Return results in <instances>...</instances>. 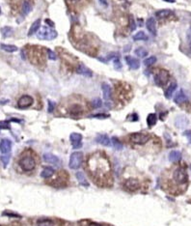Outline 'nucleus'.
Listing matches in <instances>:
<instances>
[{
  "mask_svg": "<svg viewBox=\"0 0 191 226\" xmlns=\"http://www.w3.org/2000/svg\"><path fill=\"white\" fill-rule=\"evenodd\" d=\"M87 168L94 182L102 186L108 183L110 176L109 161L103 155L100 153L92 155L87 161Z\"/></svg>",
  "mask_w": 191,
  "mask_h": 226,
  "instance_id": "1",
  "label": "nucleus"
},
{
  "mask_svg": "<svg viewBox=\"0 0 191 226\" xmlns=\"http://www.w3.org/2000/svg\"><path fill=\"white\" fill-rule=\"evenodd\" d=\"M172 183L176 188H185L188 183V175L186 169L183 166H178L173 170L172 173Z\"/></svg>",
  "mask_w": 191,
  "mask_h": 226,
  "instance_id": "2",
  "label": "nucleus"
},
{
  "mask_svg": "<svg viewBox=\"0 0 191 226\" xmlns=\"http://www.w3.org/2000/svg\"><path fill=\"white\" fill-rule=\"evenodd\" d=\"M18 164L23 171H32L36 167V160L34 159L31 151H26L21 156V159L18 160Z\"/></svg>",
  "mask_w": 191,
  "mask_h": 226,
  "instance_id": "3",
  "label": "nucleus"
},
{
  "mask_svg": "<svg viewBox=\"0 0 191 226\" xmlns=\"http://www.w3.org/2000/svg\"><path fill=\"white\" fill-rule=\"evenodd\" d=\"M57 32L53 28L49 26H42L39 30L37 31V37L40 40H45V41H51L53 39L57 37Z\"/></svg>",
  "mask_w": 191,
  "mask_h": 226,
  "instance_id": "4",
  "label": "nucleus"
},
{
  "mask_svg": "<svg viewBox=\"0 0 191 226\" xmlns=\"http://www.w3.org/2000/svg\"><path fill=\"white\" fill-rule=\"evenodd\" d=\"M129 140L133 144L144 145L150 140V135L144 134V132H134L129 135Z\"/></svg>",
  "mask_w": 191,
  "mask_h": 226,
  "instance_id": "5",
  "label": "nucleus"
},
{
  "mask_svg": "<svg viewBox=\"0 0 191 226\" xmlns=\"http://www.w3.org/2000/svg\"><path fill=\"white\" fill-rule=\"evenodd\" d=\"M82 160H83V154L81 152H73L71 155L68 166H70V168L72 169H77L80 167Z\"/></svg>",
  "mask_w": 191,
  "mask_h": 226,
  "instance_id": "6",
  "label": "nucleus"
},
{
  "mask_svg": "<svg viewBox=\"0 0 191 226\" xmlns=\"http://www.w3.org/2000/svg\"><path fill=\"white\" fill-rule=\"evenodd\" d=\"M169 80V73L166 70H158L154 76V82L156 85L162 87L167 84Z\"/></svg>",
  "mask_w": 191,
  "mask_h": 226,
  "instance_id": "7",
  "label": "nucleus"
},
{
  "mask_svg": "<svg viewBox=\"0 0 191 226\" xmlns=\"http://www.w3.org/2000/svg\"><path fill=\"white\" fill-rule=\"evenodd\" d=\"M124 188L127 191H136L137 189H139L141 188L140 181L135 178L126 179L124 182Z\"/></svg>",
  "mask_w": 191,
  "mask_h": 226,
  "instance_id": "8",
  "label": "nucleus"
},
{
  "mask_svg": "<svg viewBox=\"0 0 191 226\" xmlns=\"http://www.w3.org/2000/svg\"><path fill=\"white\" fill-rule=\"evenodd\" d=\"M84 111H85L84 106L80 102H73V104L70 105L68 107V112L72 116H79L83 114Z\"/></svg>",
  "mask_w": 191,
  "mask_h": 226,
  "instance_id": "9",
  "label": "nucleus"
},
{
  "mask_svg": "<svg viewBox=\"0 0 191 226\" xmlns=\"http://www.w3.org/2000/svg\"><path fill=\"white\" fill-rule=\"evenodd\" d=\"M33 102H34L33 98L31 96L24 95L19 98V100L18 102V106L19 108H27V107L31 106L33 105Z\"/></svg>",
  "mask_w": 191,
  "mask_h": 226,
  "instance_id": "10",
  "label": "nucleus"
},
{
  "mask_svg": "<svg viewBox=\"0 0 191 226\" xmlns=\"http://www.w3.org/2000/svg\"><path fill=\"white\" fill-rule=\"evenodd\" d=\"M71 139V143L72 147L75 149H79L82 146V135L80 134H77V132H72L70 136Z\"/></svg>",
  "mask_w": 191,
  "mask_h": 226,
  "instance_id": "11",
  "label": "nucleus"
},
{
  "mask_svg": "<svg viewBox=\"0 0 191 226\" xmlns=\"http://www.w3.org/2000/svg\"><path fill=\"white\" fill-rule=\"evenodd\" d=\"M12 149V141L8 138H4L0 141V152L2 154H8Z\"/></svg>",
  "mask_w": 191,
  "mask_h": 226,
  "instance_id": "12",
  "label": "nucleus"
},
{
  "mask_svg": "<svg viewBox=\"0 0 191 226\" xmlns=\"http://www.w3.org/2000/svg\"><path fill=\"white\" fill-rule=\"evenodd\" d=\"M125 60L126 61V64L129 65V67L132 70H137V69H139L140 67V62L138 59H136L132 56H126L125 57Z\"/></svg>",
  "mask_w": 191,
  "mask_h": 226,
  "instance_id": "13",
  "label": "nucleus"
},
{
  "mask_svg": "<svg viewBox=\"0 0 191 226\" xmlns=\"http://www.w3.org/2000/svg\"><path fill=\"white\" fill-rule=\"evenodd\" d=\"M146 26L151 35L156 36V25H155V19L154 18H148V21H147V23H146Z\"/></svg>",
  "mask_w": 191,
  "mask_h": 226,
  "instance_id": "14",
  "label": "nucleus"
},
{
  "mask_svg": "<svg viewBox=\"0 0 191 226\" xmlns=\"http://www.w3.org/2000/svg\"><path fill=\"white\" fill-rule=\"evenodd\" d=\"M76 72L79 73V75H82L84 76H88V77H92L93 76V73L90 69H88L86 66H84L83 64H80L79 66L77 67Z\"/></svg>",
  "mask_w": 191,
  "mask_h": 226,
  "instance_id": "15",
  "label": "nucleus"
},
{
  "mask_svg": "<svg viewBox=\"0 0 191 226\" xmlns=\"http://www.w3.org/2000/svg\"><path fill=\"white\" fill-rule=\"evenodd\" d=\"M187 101V97L186 95L184 94L183 90H180L177 95L175 96V99H174V102H176V104L178 105H180V104H183V102H185Z\"/></svg>",
  "mask_w": 191,
  "mask_h": 226,
  "instance_id": "16",
  "label": "nucleus"
},
{
  "mask_svg": "<svg viewBox=\"0 0 191 226\" xmlns=\"http://www.w3.org/2000/svg\"><path fill=\"white\" fill-rule=\"evenodd\" d=\"M173 15V12L171 11V10H167V9H164V10H159L155 13V16L158 19H164V18H167L169 17H171Z\"/></svg>",
  "mask_w": 191,
  "mask_h": 226,
  "instance_id": "17",
  "label": "nucleus"
},
{
  "mask_svg": "<svg viewBox=\"0 0 191 226\" xmlns=\"http://www.w3.org/2000/svg\"><path fill=\"white\" fill-rule=\"evenodd\" d=\"M43 160L46 161V163H53V164H56L59 163V159H58V157L52 155V154H49V153H46L43 156Z\"/></svg>",
  "mask_w": 191,
  "mask_h": 226,
  "instance_id": "18",
  "label": "nucleus"
},
{
  "mask_svg": "<svg viewBox=\"0 0 191 226\" xmlns=\"http://www.w3.org/2000/svg\"><path fill=\"white\" fill-rule=\"evenodd\" d=\"M97 142L102 146H109L110 145V138L106 134H99L96 138Z\"/></svg>",
  "mask_w": 191,
  "mask_h": 226,
  "instance_id": "19",
  "label": "nucleus"
},
{
  "mask_svg": "<svg viewBox=\"0 0 191 226\" xmlns=\"http://www.w3.org/2000/svg\"><path fill=\"white\" fill-rule=\"evenodd\" d=\"M175 124L178 128H180V129H183V128L186 127L188 125V120H187V118L184 116H179L177 117V119H176Z\"/></svg>",
  "mask_w": 191,
  "mask_h": 226,
  "instance_id": "20",
  "label": "nucleus"
},
{
  "mask_svg": "<svg viewBox=\"0 0 191 226\" xmlns=\"http://www.w3.org/2000/svg\"><path fill=\"white\" fill-rule=\"evenodd\" d=\"M40 27H41V19H37V21H35L33 22L30 29H29L28 36H32L35 33H37V31L40 29Z\"/></svg>",
  "mask_w": 191,
  "mask_h": 226,
  "instance_id": "21",
  "label": "nucleus"
},
{
  "mask_svg": "<svg viewBox=\"0 0 191 226\" xmlns=\"http://www.w3.org/2000/svg\"><path fill=\"white\" fill-rule=\"evenodd\" d=\"M182 159V153L179 151H172L169 154V160L171 163H178Z\"/></svg>",
  "mask_w": 191,
  "mask_h": 226,
  "instance_id": "22",
  "label": "nucleus"
},
{
  "mask_svg": "<svg viewBox=\"0 0 191 226\" xmlns=\"http://www.w3.org/2000/svg\"><path fill=\"white\" fill-rule=\"evenodd\" d=\"M101 89H102V92H103L104 100L109 101L110 98H111V88H110V86L108 84H106V83H103V84L101 85Z\"/></svg>",
  "mask_w": 191,
  "mask_h": 226,
  "instance_id": "23",
  "label": "nucleus"
},
{
  "mask_svg": "<svg viewBox=\"0 0 191 226\" xmlns=\"http://www.w3.org/2000/svg\"><path fill=\"white\" fill-rule=\"evenodd\" d=\"M54 173H55V171L52 167H46L42 171L41 176L43 177V178H45V179H49L53 175H54Z\"/></svg>",
  "mask_w": 191,
  "mask_h": 226,
  "instance_id": "24",
  "label": "nucleus"
},
{
  "mask_svg": "<svg viewBox=\"0 0 191 226\" xmlns=\"http://www.w3.org/2000/svg\"><path fill=\"white\" fill-rule=\"evenodd\" d=\"M176 89H177V83H176V82L171 83L170 86L167 88V90L165 91V97L167 98V99H170V98L172 97L173 93L175 92Z\"/></svg>",
  "mask_w": 191,
  "mask_h": 226,
  "instance_id": "25",
  "label": "nucleus"
},
{
  "mask_svg": "<svg viewBox=\"0 0 191 226\" xmlns=\"http://www.w3.org/2000/svg\"><path fill=\"white\" fill-rule=\"evenodd\" d=\"M1 34L4 38H8V37L13 36L14 30H13V28L10 26H4L1 28Z\"/></svg>",
  "mask_w": 191,
  "mask_h": 226,
  "instance_id": "26",
  "label": "nucleus"
},
{
  "mask_svg": "<svg viewBox=\"0 0 191 226\" xmlns=\"http://www.w3.org/2000/svg\"><path fill=\"white\" fill-rule=\"evenodd\" d=\"M156 121H158V116L154 113H151L147 117V123H148L149 127H153L156 124Z\"/></svg>",
  "mask_w": 191,
  "mask_h": 226,
  "instance_id": "27",
  "label": "nucleus"
},
{
  "mask_svg": "<svg viewBox=\"0 0 191 226\" xmlns=\"http://www.w3.org/2000/svg\"><path fill=\"white\" fill-rule=\"evenodd\" d=\"M0 47L1 50L7 51V52H14L18 50V47L14 45H6V44H1L0 45Z\"/></svg>",
  "mask_w": 191,
  "mask_h": 226,
  "instance_id": "28",
  "label": "nucleus"
},
{
  "mask_svg": "<svg viewBox=\"0 0 191 226\" xmlns=\"http://www.w3.org/2000/svg\"><path fill=\"white\" fill-rule=\"evenodd\" d=\"M148 39H149L148 36L146 35V33L144 31H139L138 33H136L133 36L134 41H147Z\"/></svg>",
  "mask_w": 191,
  "mask_h": 226,
  "instance_id": "29",
  "label": "nucleus"
},
{
  "mask_svg": "<svg viewBox=\"0 0 191 226\" xmlns=\"http://www.w3.org/2000/svg\"><path fill=\"white\" fill-rule=\"evenodd\" d=\"M110 141L112 142V145L114 146L115 149H117V150H122V149H123V144L121 143V141L118 138H117V137L113 136L111 138Z\"/></svg>",
  "mask_w": 191,
  "mask_h": 226,
  "instance_id": "30",
  "label": "nucleus"
},
{
  "mask_svg": "<svg viewBox=\"0 0 191 226\" xmlns=\"http://www.w3.org/2000/svg\"><path fill=\"white\" fill-rule=\"evenodd\" d=\"M135 54L140 57V58H143V57H146L147 55H148V50H145L144 47H138L135 50Z\"/></svg>",
  "mask_w": 191,
  "mask_h": 226,
  "instance_id": "31",
  "label": "nucleus"
},
{
  "mask_svg": "<svg viewBox=\"0 0 191 226\" xmlns=\"http://www.w3.org/2000/svg\"><path fill=\"white\" fill-rule=\"evenodd\" d=\"M76 178L78 180V182H79V184L83 185V186H88V183L86 181V178H85V175L82 173V172H77V173L75 174Z\"/></svg>",
  "mask_w": 191,
  "mask_h": 226,
  "instance_id": "32",
  "label": "nucleus"
},
{
  "mask_svg": "<svg viewBox=\"0 0 191 226\" xmlns=\"http://www.w3.org/2000/svg\"><path fill=\"white\" fill-rule=\"evenodd\" d=\"M31 10H32L31 4L29 3L28 1H23V3H22V13L24 15H28L29 13L31 12Z\"/></svg>",
  "mask_w": 191,
  "mask_h": 226,
  "instance_id": "33",
  "label": "nucleus"
},
{
  "mask_svg": "<svg viewBox=\"0 0 191 226\" xmlns=\"http://www.w3.org/2000/svg\"><path fill=\"white\" fill-rule=\"evenodd\" d=\"M37 225L38 226H54V222H53L51 219H41L38 221Z\"/></svg>",
  "mask_w": 191,
  "mask_h": 226,
  "instance_id": "34",
  "label": "nucleus"
},
{
  "mask_svg": "<svg viewBox=\"0 0 191 226\" xmlns=\"http://www.w3.org/2000/svg\"><path fill=\"white\" fill-rule=\"evenodd\" d=\"M156 62V57L155 56H151L149 58H147L144 60V65L146 67H150L151 65H154V64Z\"/></svg>",
  "mask_w": 191,
  "mask_h": 226,
  "instance_id": "35",
  "label": "nucleus"
},
{
  "mask_svg": "<svg viewBox=\"0 0 191 226\" xmlns=\"http://www.w3.org/2000/svg\"><path fill=\"white\" fill-rule=\"evenodd\" d=\"M101 105H102L101 100L99 99V98H97V99L93 100V102H92V105H93V107H94V108H100V107L101 106Z\"/></svg>",
  "mask_w": 191,
  "mask_h": 226,
  "instance_id": "36",
  "label": "nucleus"
},
{
  "mask_svg": "<svg viewBox=\"0 0 191 226\" xmlns=\"http://www.w3.org/2000/svg\"><path fill=\"white\" fill-rule=\"evenodd\" d=\"M129 29L130 31H134L136 29V23L132 16H129Z\"/></svg>",
  "mask_w": 191,
  "mask_h": 226,
  "instance_id": "37",
  "label": "nucleus"
},
{
  "mask_svg": "<svg viewBox=\"0 0 191 226\" xmlns=\"http://www.w3.org/2000/svg\"><path fill=\"white\" fill-rule=\"evenodd\" d=\"M0 160H2V163H3L4 166H7V164L9 163V160H10V156L7 155V154H5L4 156H1V157H0Z\"/></svg>",
  "mask_w": 191,
  "mask_h": 226,
  "instance_id": "38",
  "label": "nucleus"
},
{
  "mask_svg": "<svg viewBox=\"0 0 191 226\" xmlns=\"http://www.w3.org/2000/svg\"><path fill=\"white\" fill-rule=\"evenodd\" d=\"M47 104H48V107H47V111L49 112V113H51V112H53V110H54V108H55V104L52 101H50V100H48V102H47Z\"/></svg>",
  "mask_w": 191,
  "mask_h": 226,
  "instance_id": "39",
  "label": "nucleus"
},
{
  "mask_svg": "<svg viewBox=\"0 0 191 226\" xmlns=\"http://www.w3.org/2000/svg\"><path fill=\"white\" fill-rule=\"evenodd\" d=\"M113 63H114V68L116 69V70H121V69H122V63H121L119 58H115Z\"/></svg>",
  "mask_w": 191,
  "mask_h": 226,
  "instance_id": "40",
  "label": "nucleus"
},
{
  "mask_svg": "<svg viewBox=\"0 0 191 226\" xmlns=\"http://www.w3.org/2000/svg\"><path fill=\"white\" fill-rule=\"evenodd\" d=\"M0 129L8 130L10 129V124L8 121H0Z\"/></svg>",
  "mask_w": 191,
  "mask_h": 226,
  "instance_id": "41",
  "label": "nucleus"
},
{
  "mask_svg": "<svg viewBox=\"0 0 191 226\" xmlns=\"http://www.w3.org/2000/svg\"><path fill=\"white\" fill-rule=\"evenodd\" d=\"M46 52H47L48 59H50V60H56V54H55V53L53 52L52 50H46Z\"/></svg>",
  "mask_w": 191,
  "mask_h": 226,
  "instance_id": "42",
  "label": "nucleus"
},
{
  "mask_svg": "<svg viewBox=\"0 0 191 226\" xmlns=\"http://www.w3.org/2000/svg\"><path fill=\"white\" fill-rule=\"evenodd\" d=\"M90 117L93 118H99V119H105V118H108L109 115L108 114H95V115H92Z\"/></svg>",
  "mask_w": 191,
  "mask_h": 226,
  "instance_id": "43",
  "label": "nucleus"
},
{
  "mask_svg": "<svg viewBox=\"0 0 191 226\" xmlns=\"http://www.w3.org/2000/svg\"><path fill=\"white\" fill-rule=\"evenodd\" d=\"M183 135L185 137H187V139L189 141V143H191V131H185L183 132Z\"/></svg>",
  "mask_w": 191,
  "mask_h": 226,
  "instance_id": "44",
  "label": "nucleus"
},
{
  "mask_svg": "<svg viewBox=\"0 0 191 226\" xmlns=\"http://www.w3.org/2000/svg\"><path fill=\"white\" fill-rule=\"evenodd\" d=\"M87 223H88L87 226H102L99 223H94V222H90V221H87Z\"/></svg>",
  "mask_w": 191,
  "mask_h": 226,
  "instance_id": "45",
  "label": "nucleus"
},
{
  "mask_svg": "<svg viewBox=\"0 0 191 226\" xmlns=\"http://www.w3.org/2000/svg\"><path fill=\"white\" fill-rule=\"evenodd\" d=\"M100 1V5H102V6H104V7H107V1L106 0H99Z\"/></svg>",
  "mask_w": 191,
  "mask_h": 226,
  "instance_id": "46",
  "label": "nucleus"
},
{
  "mask_svg": "<svg viewBox=\"0 0 191 226\" xmlns=\"http://www.w3.org/2000/svg\"><path fill=\"white\" fill-rule=\"evenodd\" d=\"M46 22L47 23V24H49V25L51 26V27H53V26H54V23H53L51 21H50V19H46Z\"/></svg>",
  "mask_w": 191,
  "mask_h": 226,
  "instance_id": "47",
  "label": "nucleus"
},
{
  "mask_svg": "<svg viewBox=\"0 0 191 226\" xmlns=\"http://www.w3.org/2000/svg\"><path fill=\"white\" fill-rule=\"evenodd\" d=\"M187 37H188V41H191V28L189 29V32L187 34Z\"/></svg>",
  "mask_w": 191,
  "mask_h": 226,
  "instance_id": "48",
  "label": "nucleus"
},
{
  "mask_svg": "<svg viewBox=\"0 0 191 226\" xmlns=\"http://www.w3.org/2000/svg\"><path fill=\"white\" fill-rule=\"evenodd\" d=\"M163 1L168 2V3H174V2H176V0H163Z\"/></svg>",
  "mask_w": 191,
  "mask_h": 226,
  "instance_id": "49",
  "label": "nucleus"
},
{
  "mask_svg": "<svg viewBox=\"0 0 191 226\" xmlns=\"http://www.w3.org/2000/svg\"><path fill=\"white\" fill-rule=\"evenodd\" d=\"M189 47H190V50H191V41H189Z\"/></svg>",
  "mask_w": 191,
  "mask_h": 226,
  "instance_id": "50",
  "label": "nucleus"
},
{
  "mask_svg": "<svg viewBox=\"0 0 191 226\" xmlns=\"http://www.w3.org/2000/svg\"><path fill=\"white\" fill-rule=\"evenodd\" d=\"M72 1H78V0H72Z\"/></svg>",
  "mask_w": 191,
  "mask_h": 226,
  "instance_id": "51",
  "label": "nucleus"
},
{
  "mask_svg": "<svg viewBox=\"0 0 191 226\" xmlns=\"http://www.w3.org/2000/svg\"><path fill=\"white\" fill-rule=\"evenodd\" d=\"M0 13H1V11H0Z\"/></svg>",
  "mask_w": 191,
  "mask_h": 226,
  "instance_id": "52",
  "label": "nucleus"
},
{
  "mask_svg": "<svg viewBox=\"0 0 191 226\" xmlns=\"http://www.w3.org/2000/svg\"><path fill=\"white\" fill-rule=\"evenodd\" d=\"M190 168H191V166H190Z\"/></svg>",
  "mask_w": 191,
  "mask_h": 226,
  "instance_id": "53",
  "label": "nucleus"
}]
</instances>
